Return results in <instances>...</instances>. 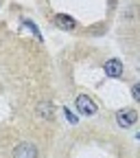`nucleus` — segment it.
I'll return each instance as SVG.
<instances>
[{"mask_svg": "<svg viewBox=\"0 0 140 158\" xmlns=\"http://www.w3.org/2000/svg\"><path fill=\"white\" fill-rule=\"evenodd\" d=\"M74 103H77V110L81 112V114H86V116H92V114H96V103L92 101V99H90L88 94H79Z\"/></svg>", "mask_w": 140, "mask_h": 158, "instance_id": "1", "label": "nucleus"}, {"mask_svg": "<svg viewBox=\"0 0 140 158\" xmlns=\"http://www.w3.org/2000/svg\"><path fill=\"white\" fill-rule=\"evenodd\" d=\"M136 121H138V112L131 110V108H125V110H121L116 114V123L121 127H131Z\"/></svg>", "mask_w": 140, "mask_h": 158, "instance_id": "2", "label": "nucleus"}, {"mask_svg": "<svg viewBox=\"0 0 140 158\" xmlns=\"http://www.w3.org/2000/svg\"><path fill=\"white\" fill-rule=\"evenodd\" d=\"M39 152L33 143H20L15 149H13V158H37Z\"/></svg>", "mask_w": 140, "mask_h": 158, "instance_id": "3", "label": "nucleus"}, {"mask_svg": "<svg viewBox=\"0 0 140 158\" xmlns=\"http://www.w3.org/2000/svg\"><path fill=\"white\" fill-rule=\"evenodd\" d=\"M105 75L107 77H121L123 75V62H118V59H110V62H105Z\"/></svg>", "mask_w": 140, "mask_h": 158, "instance_id": "4", "label": "nucleus"}, {"mask_svg": "<svg viewBox=\"0 0 140 158\" xmlns=\"http://www.w3.org/2000/svg\"><path fill=\"white\" fill-rule=\"evenodd\" d=\"M55 24H57V27H62V29H66V31H72V29L77 27V22H74L72 18L62 15V13H59V15H55Z\"/></svg>", "mask_w": 140, "mask_h": 158, "instance_id": "5", "label": "nucleus"}, {"mask_svg": "<svg viewBox=\"0 0 140 158\" xmlns=\"http://www.w3.org/2000/svg\"><path fill=\"white\" fill-rule=\"evenodd\" d=\"M37 112L42 114L44 118H53V112H55V106L50 101H39L37 103Z\"/></svg>", "mask_w": 140, "mask_h": 158, "instance_id": "6", "label": "nucleus"}, {"mask_svg": "<svg viewBox=\"0 0 140 158\" xmlns=\"http://www.w3.org/2000/svg\"><path fill=\"white\" fill-rule=\"evenodd\" d=\"M131 94H134L136 101H140V84H136V86L131 88Z\"/></svg>", "mask_w": 140, "mask_h": 158, "instance_id": "7", "label": "nucleus"}, {"mask_svg": "<svg viewBox=\"0 0 140 158\" xmlns=\"http://www.w3.org/2000/svg\"><path fill=\"white\" fill-rule=\"evenodd\" d=\"M64 112H66V118H68V121H70V123H77V116H74V114H72V112H70L68 108H66Z\"/></svg>", "mask_w": 140, "mask_h": 158, "instance_id": "8", "label": "nucleus"}, {"mask_svg": "<svg viewBox=\"0 0 140 158\" xmlns=\"http://www.w3.org/2000/svg\"><path fill=\"white\" fill-rule=\"evenodd\" d=\"M136 138H138V141H140V132H138V136H136Z\"/></svg>", "mask_w": 140, "mask_h": 158, "instance_id": "9", "label": "nucleus"}]
</instances>
